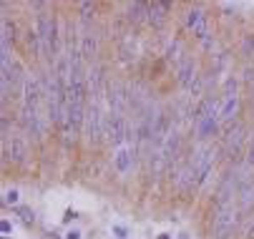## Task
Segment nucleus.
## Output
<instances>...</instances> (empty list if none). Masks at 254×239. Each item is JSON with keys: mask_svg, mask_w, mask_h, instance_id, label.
I'll return each mask as SVG.
<instances>
[{"mask_svg": "<svg viewBox=\"0 0 254 239\" xmlns=\"http://www.w3.org/2000/svg\"><path fill=\"white\" fill-rule=\"evenodd\" d=\"M28 159V139L25 131H10V116H3V161L23 164Z\"/></svg>", "mask_w": 254, "mask_h": 239, "instance_id": "f257e3e1", "label": "nucleus"}, {"mask_svg": "<svg viewBox=\"0 0 254 239\" xmlns=\"http://www.w3.org/2000/svg\"><path fill=\"white\" fill-rule=\"evenodd\" d=\"M222 109H219V101L216 98H204L199 109L194 111V131H196V139H206L211 131H216V121L219 119Z\"/></svg>", "mask_w": 254, "mask_h": 239, "instance_id": "f03ea898", "label": "nucleus"}, {"mask_svg": "<svg viewBox=\"0 0 254 239\" xmlns=\"http://www.w3.org/2000/svg\"><path fill=\"white\" fill-rule=\"evenodd\" d=\"M239 214L242 209L234 207V204H229V207L224 209H216L214 212V224H211V237L214 239H229L239 224Z\"/></svg>", "mask_w": 254, "mask_h": 239, "instance_id": "7ed1b4c3", "label": "nucleus"}, {"mask_svg": "<svg viewBox=\"0 0 254 239\" xmlns=\"http://www.w3.org/2000/svg\"><path fill=\"white\" fill-rule=\"evenodd\" d=\"M214 159H216V151H214V146H199V149H194V154H191V169L196 172V179H199V186H204L206 184V179H209V174H211V169H214Z\"/></svg>", "mask_w": 254, "mask_h": 239, "instance_id": "20e7f679", "label": "nucleus"}, {"mask_svg": "<svg viewBox=\"0 0 254 239\" xmlns=\"http://www.w3.org/2000/svg\"><path fill=\"white\" fill-rule=\"evenodd\" d=\"M176 81L181 88H187L189 93H199L201 91V81H199V73H196V63L191 58H184L181 65L176 68Z\"/></svg>", "mask_w": 254, "mask_h": 239, "instance_id": "39448f33", "label": "nucleus"}, {"mask_svg": "<svg viewBox=\"0 0 254 239\" xmlns=\"http://www.w3.org/2000/svg\"><path fill=\"white\" fill-rule=\"evenodd\" d=\"M242 144H244V126L242 123H237L229 133H227V149H224V154L239 166L242 164Z\"/></svg>", "mask_w": 254, "mask_h": 239, "instance_id": "423d86ee", "label": "nucleus"}, {"mask_svg": "<svg viewBox=\"0 0 254 239\" xmlns=\"http://www.w3.org/2000/svg\"><path fill=\"white\" fill-rule=\"evenodd\" d=\"M187 23H189V28L194 30V36H196L201 43H204V41H209V23H206V15L201 13V8H199V5L189 10Z\"/></svg>", "mask_w": 254, "mask_h": 239, "instance_id": "0eeeda50", "label": "nucleus"}, {"mask_svg": "<svg viewBox=\"0 0 254 239\" xmlns=\"http://www.w3.org/2000/svg\"><path fill=\"white\" fill-rule=\"evenodd\" d=\"M81 53H83V60L86 65L96 60V53H98V36L91 25H83V36H81Z\"/></svg>", "mask_w": 254, "mask_h": 239, "instance_id": "6e6552de", "label": "nucleus"}, {"mask_svg": "<svg viewBox=\"0 0 254 239\" xmlns=\"http://www.w3.org/2000/svg\"><path fill=\"white\" fill-rule=\"evenodd\" d=\"M133 161H136V149H133V144H126V146L116 149V154H114V166H116L119 174H128V169L133 166Z\"/></svg>", "mask_w": 254, "mask_h": 239, "instance_id": "1a4fd4ad", "label": "nucleus"}, {"mask_svg": "<svg viewBox=\"0 0 254 239\" xmlns=\"http://www.w3.org/2000/svg\"><path fill=\"white\" fill-rule=\"evenodd\" d=\"M169 10H171V5H169V3H161V0H154V3H149V23H151L156 30H161L164 23H166V18H169Z\"/></svg>", "mask_w": 254, "mask_h": 239, "instance_id": "9d476101", "label": "nucleus"}, {"mask_svg": "<svg viewBox=\"0 0 254 239\" xmlns=\"http://www.w3.org/2000/svg\"><path fill=\"white\" fill-rule=\"evenodd\" d=\"M126 18L128 23L133 25H141V23H149V3H128L126 5Z\"/></svg>", "mask_w": 254, "mask_h": 239, "instance_id": "9b49d317", "label": "nucleus"}, {"mask_svg": "<svg viewBox=\"0 0 254 239\" xmlns=\"http://www.w3.org/2000/svg\"><path fill=\"white\" fill-rule=\"evenodd\" d=\"M25 46H28V51L33 53V56H46V48H43V38H41V33L35 30L33 25L25 30Z\"/></svg>", "mask_w": 254, "mask_h": 239, "instance_id": "f8f14e48", "label": "nucleus"}, {"mask_svg": "<svg viewBox=\"0 0 254 239\" xmlns=\"http://www.w3.org/2000/svg\"><path fill=\"white\" fill-rule=\"evenodd\" d=\"M237 111H239V96H237V93H234V96H224V106H222L219 119H222L224 123H232L234 116H237Z\"/></svg>", "mask_w": 254, "mask_h": 239, "instance_id": "ddd939ff", "label": "nucleus"}, {"mask_svg": "<svg viewBox=\"0 0 254 239\" xmlns=\"http://www.w3.org/2000/svg\"><path fill=\"white\" fill-rule=\"evenodd\" d=\"M181 56H184V46H181V41H179V38H174V41L166 46V51H164V58L179 68V65H181V60H184Z\"/></svg>", "mask_w": 254, "mask_h": 239, "instance_id": "4468645a", "label": "nucleus"}, {"mask_svg": "<svg viewBox=\"0 0 254 239\" xmlns=\"http://www.w3.org/2000/svg\"><path fill=\"white\" fill-rule=\"evenodd\" d=\"M239 209L244 212V209H249L252 207V199H254V179H247L242 186H239Z\"/></svg>", "mask_w": 254, "mask_h": 239, "instance_id": "2eb2a0df", "label": "nucleus"}, {"mask_svg": "<svg viewBox=\"0 0 254 239\" xmlns=\"http://www.w3.org/2000/svg\"><path fill=\"white\" fill-rule=\"evenodd\" d=\"M15 38H18V25H15V23H10V18H8V15H3V43H8V46H10V41L15 43Z\"/></svg>", "mask_w": 254, "mask_h": 239, "instance_id": "dca6fc26", "label": "nucleus"}, {"mask_svg": "<svg viewBox=\"0 0 254 239\" xmlns=\"http://www.w3.org/2000/svg\"><path fill=\"white\" fill-rule=\"evenodd\" d=\"M242 51H244L247 58L254 56V36H244V41H242Z\"/></svg>", "mask_w": 254, "mask_h": 239, "instance_id": "f3484780", "label": "nucleus"}, {"mask_svg": "<svg viewBox=\"0 0 254 239\" xmlns=\"http://www.w3.org/2000/svg\"><path fill=\"white\" fill-rule=\"evenodd\" d=\"M242 237H244V239H254V219H249V224H247V229H244Z\"/></svg>", "mask_w": 254, "mask_h": 239, "instance_id": "a211bd4d", "label": "nucleus"}, {"mask_svg": "<svg viewBox=\"0 0 254 239\" xmlns=\"http://www.w3.org/2000/svg\"><path fill=\"white\" fill-rule=\"evenodd\" d=\"M18 201V191L13 189V191H5V204H15Z\"/></svg>", "mask_w": 254, "mask_h": 239, "instance_id": "6ab92c4d", "label": "nucleus"}, {"mask_svg": "<svg viewBox=\"0 0 254 239\" xmlns=\"http://www.w3.org/2000/svg\"><path fill=\"white\" fill-rule=\"evenodd\" d=\"M20 214H23V222H25V224H33V222H35V217H30L28 209H20Z\"/></svg>", "mask_w": 254, "mask_h": 239, "instance_id": "aec40b11", "label": "nucleus"}, {"mask_svg": "<svg viewBox=\"0 0 254 239\" xmlns=\"http://www.w3.org/2000/svg\"><path fill=\"white\" fill-rule=\"evenodd\" d=\"M114 234H116L119 239H124V237H126V229H124V227H114Z\"/></svg>", "mask_w": 254, "mask_h": 239, "instance_id": "412c9836", "label": "nucleus"}, {"mask_svg": "<svg viewBox=\"0 0 254 239\" xmlns=\"http://www.w3.org/2000/svg\"><path fill=\"white\" fill-rule=\"evenodd\" d=\"M68 239H81V232H68Z\"/></svg>", "mask_w": 254, "mask_h": 239, "instance_id": "4be33fe9", "label": "nucleus"}, {"mask_svg": "<svg viewBox=\"0 0 254 239\" xmlns=\"http://www.w3.org/2000/svg\"><path fill=\"white\" fill-rule=\"evenodd\" d=\"M159 239H169V234H161V237H159Z\"/></svg>", "mask_w": 254, "mask_h": 239, "instance_id": "5701e85b", "label": "nucleus"}, {"mask_svg": "<svg viewBox=\"0 0 254 239\" xmlns=\"http://www.w3.org/2000/svg\"><path fill=\"white\" fill-rule=\"evenodd\" d=\"M252 144H254V136H252Z\"/></svg>", "mask_w": 254, "mask_h": 239, "instance_id": "b1692460", "label": "nucleus"}]
</instances>
